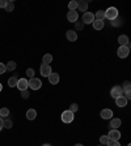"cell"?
I'll list each match as a JSON object with an SVG mask.
<instances>
[{
	"label": "cell",
	"instance_id": "4316f807",
	"mask_svg": "<svg viewBox=\"0 0 131 146\" xmlns=\"http://www.w3.org/2000/svg\"><path fill=\"white\" fill-rule=\"evenodd\" d=\"M13 9H15V4H13V1H8L5 5V11L7 12H12Z\"/></svg>",
	"mask_w": 131,
	"mask_h": 146
},
{
	"label": "cell",
	"instance_id": "484cf974",
	"mask_svg": "<svg viewBox=\"0 0 131 146\" xmlns=\"http://www.w3.org/2000/svg\"><path fill=\"white\" fill-rule=\"evenodd\" d=\"M13 127V123L11 119H5L4 120V128H7V129H11V128Z\"/></svg>",
	"mask_w": 131,
	"mask_h": 146
},
{
	"label": "cell",
	"instance_id": "9a60e30c",
	"mask_svg": "<svg viewBox=\"0 0 131 146\" xmlns=\"http://www.w3.org/2000/svg\"><path fill=\"white\" fill-rule=\"evenodd\" d=\"M116 104L118 107H125V106H127V99L122 95V97H119L116 99Z\"/></svg>",
	"mask_w": 131,
	"mask_h": 146
},
{
	"label": "cell",
	"instance_id": "7a4b0ae2",
	"mask_svg": "<svg viewBox=\"0 0 131 146\" xmlns=\"http://www.w3.org/2000/svg\"><path fill=\"white\" fill-rule=\"evenodd\" d=\"M117 54H118V56L121 59H125L128 56V54H130V43H128L127 46H119L118 51H117Z\"/></svg>",
	"mask_w": 131,
	"mask_h": 146
},
{
	"label": "cell",
	"instance_id": "30bf717a",
	"mask_svg": "<svg viewBox=\"0 0 131 146\" xmlns=\"http://www.w3.org/2000/svg\"><path fill=\"white\" fill-rule=\"evenodd\" d=\"M77 18H79V13H77L76 11H70V12L67 13V20L70 22H73V24H75V22L77 21Z\"/></svg>",
	"mask_w": 131,
	"mask_h": 146
},
{
	"label": "cell",
	"instance_id": "f35d334b",
	"mask_svg": "<svg viewBox=\"0 0 131 146\" xmlns=\"http://www.w3.org/2000/svg\"><path fill=\"white\" fill-rule=\"evenodd\" d=\"M42 146H51V145H50V143H43Z\"/></svg>",
	"mask_w": 131,
	"mask_h": 146
},
{
	"label": "cell",
	"instance_id": "7402d4cb",
	"mask_svg": "<svg viewBox=\"0 0 131 146\" xmlns=\"http://www.w3.org/2000/svg\"><path fill=\"white\" fill-rule=\"evenodd\" d=\"M17 81L18 80L16 78V77H11V78L8 80V86H11V88H16V86H17Z\"/></svg>",
	"mask_w": 131,
	"mask_h": 146
},
{
	"label": "cell",
	"instance_id": "52a82bcc",
	"mask_svg": "<svg viewBox=\"0 0 131 146\" xmlns=\"http://www.w3.org/2000/svg\"><path fill=\"white\" fill-rule=\"evenodd\" d=\"M107 137H109V140H114V141H118L119 138H121V132L118 131V129H112V131L109 132V133L106 134Z\"/></svg>",
	"mask_w": 131,
	"mask_h": 146
},
{
	"label": "cell",
	"instance_id": "d4e9b609",
	"mask_svg": "<svg viewBox=\"0 0 131 146\" xmlns=\"http://www.w3.org/2000/svg\"><path fill=\"white\" fill-rule=\"evenodd\" d=\"M110 24H112V26H121V25L123 24V20H121V18H114L113 21L110 22Z\"/></svg>",
	"mask_w": 131,
	"mask_h": 146
},
{
	"label": "cell",
	"instance_id": "1f68e13d",
	"mask_svg": "<svg viewBox=\"0 0 131 146\" xmlns=\"http://www.w3.org/2000/svg\"><path fill=\"white\" fill-rule=\"evenodd\" d=\"M106 146H121L119 145L118 141H114V140H109V142L106 143Z\"/></svg>",
	"mask_w": 131,
	"mask_h": 146
},
{
	"label": "cell",
	"instance_id": "ffe728a7",
	"mask_svg": "<svg viewBox=\"0 0 131 146\" xmlns=\"http://www.w3.org/2000/svg\"><path fill=\"white\" fill-rule=\"evenodd\" d=\"M105 18V12L104 11H97L95 15V20H100V21H104Z\"/></svg>",
	"mask_w": 131,
	"mask_h": 146
},
{
	"label": "cell",
	"instance_id": "f546056e",
	"mask_svg": "<svg viewBox=\"0 0 131 146\" xmlns=\"http://www.w3.org/2000/svg\"><path fill=\"white\" fill-rule=\"evenodd\" d=\"M68 9H70V11H76L77 9V1H71V3L68 4Z\"/></svg>",
	"mask_w": 131,
	"mask_h": 146
},
{
	"label": "cell",
	"instance_id": "603a6c76",
	"mask_svg": "<svg viewBox=\"0 0 131 146\" xmlns=\"http://www.w3.org/2000/svg\"><path fill=\"white\" fill-rule=\"evenodd\" d=\"M8 115H9V110L7 107L0 108V117H8Z\"/></svg>",
	"mask_w": 131,
	"mask_h": 146
},
{
	"label": "cell",
	"instance_id": "74e56055",
	"mask_svg": "<svg viewBox=\"0 0 131 146\" xmlns=\"http://www.w3.org/2000/svg\"><path fill=\"white\" fill-rule=\"evenodd\" d=\"M3 90V85H1V82H0V91Z\"/></svg>",
	"mask_w": 131,
	"mask_h": 146
},
{
	"label": "cell",
	"instance_id": "b9f144b4",
	"mask_svg": "<svg viewBox=\"0 0 131 146\" xmlns=\"http://www.w3.org/2000/svg\"><path fill=\"white\" fill-rule=\"evenodd\" d=\"M100 146H102V145H100Z\"/></svg>",
	"mask_w": 131,
	"mask_h": 146
},
{
	"label": "cell",
	"instance_id": "8992f818",
	"mask_svg": "<svg viewBox=\"0 0 131 146\" xmlns=\"http://www.w3.org/2000/svg\"><path fill=\"white\" fill-rule=\"evenodd\" d=\"M81 21H83V24H92V22L95 21V15L92 12H85L83 15Z\"/></svg>",
	"mask_w": 131,
	"mask_h": 146
},
{
	"label": "cell",
	"instance_id": "836d02e7",
	"mask_svg": "<svg viewBox=\"0 0 131 146\" xmlns=\"http://www.w3.org/2000/svg\"><path fill=\"white\" fill-rule=\"evenodd\" d=\"M29 95H30V94H29V91H28V90L21 91V97L24 98V99H28V98H29Z\"/></svg>",
	"mask_w": 131,
	"mask_h": 146
},
{
	"label": "cell",
	"instance_id": "60d3db41",
	"mask_svg": "<svg viewBox=\"0 0 131 146\" xmlns=\"http://www.w3.org/2000/svg\"><path fill=\"white\" fill-rule=\"evenodd\" d=\"M127 146H131V145H130V143H128V145H127Z\"/></svg>",
	"mask_w": 131,
	"mask_h": 146
},
{
	"label": "cell",
	"instance_id": "5b68a950",
	"mask_svg": "<svg viewBox=\"0 0 131 146\" xmlns=\"http://www.w3.org/2000/svg\"><path fill=\"white\" fill-rule=\"evenodd\" d=\"M110 95H112L114 99H117V98H119V97H122V95H123L122 86H114V88L110 90Z\"/></svg>",
	"mask_w": 131,
	"mask_h": 146
},
{
	"label": "cell",
	"instance_id": "7c38bea8",
	"mask_svg": "<svg viewBox=\"0 0 131 146\" xmlns=\"http://www.w3.org/2000/svg\"><path fill=\"white\" fill-rule=\"evenodd\" d=\"M121 124H122V121H121V119L118 117H112L110 119V127H112V129H118L119 127H121Z\"/></svg>",
	"mask_w": 131,
	"mask_h": 146
},
{
	"label": "cell",
	"instance_id": "ab89813d",
	"mask_svg": "<svg viewBox=\"0 0 131 146\" xmlns=\"http://www.w3.org/2000/svg\"><path fill=\"white\" fill-rule=\"evenodd\" d=\"M75 146H84V145H83V143H76Z\"/></svg>",
	"mask_w": 131,
	"mask_h": 146
},
{
	"label": "cell",
	"instance_id": "2e32d148",
	"mask_svg": "<svg viewBox=\"0 0 131 146\" xmlns=\"http://www.w3.org/2000/svg\"><path fill=\"white\" fill-rule=\"evenodd\" d=\"M37 116V111L34 108H29L26 111V119L28 120H34Z\"/></svg>",
	"mask_w": 131,
	"mask_h": 146
},
{
	"label": "cell",
	"instance_id": "44dd1931",
	"mask_svg": "<svg viewBox=\"0 0 131 146\" xmlns=\"http://www.w3.org/2000/svg\"><path fill=\"white\" fill-rule=\"evenodd\" d=\"M42 60H43V64H49V65H50V63L52 61V55H50V54L43 55Z\"/></svg>",
	"mask_w": 131,
	"mask_h": 146
},
{
	"label": "cell",
	"instance_id": "e0dca14e",
	"mask_svg": "<svg viewBox=\"0 0 131 146\" xmlns=\"http://www.w3.org/2000/svg\"><path fill=\"white\" fill-rule=\"evenodd\" d=\"M77 9H80L81 12L85 13L87 9H88V3H87V1H84V0H81V1H77Z\"/></svg>",
	"mask_w": 131,
	"mask_h": 146
},
{
	"label": "cell",
	"instance_id": "ba28073f",
	"mask_svg": "<svg viewBox=\"0 0 131 146\" xmlns=\"http://www.w3.org/2000/svg\"><path fill=\"white\" fill-rule=\"evenodd\" d=\"M17 88H18V90H21V91L28 90V88H29V82H28V80L26 78H20L17 81Z\"/></svg>",
	"mask_w": 131,
	"mask_h": 146
},
{
	"label": "cell",
	"instance_id": "6da1fadb",
	"mask_svg": "<svg viewBox=\"0 0 131 146\" xmlns=\"http://www.w3.org/2000/svg\"><path fill=\"white\" fill-rule=\"evenodd\" d=\"M104 12H105V18H107L110 21H113L114 18L118 17V9L116 7H110V8H107Z\"/></svg>",
	"mask_w": 131,
	"mask_h": 146
},
{
	"label": "cell",
	"instance_id": "f1b7e54d",
	"mask_svg": "<svg viewBox=\"0 0 131 146\" xmlns=\"http://www.w3.org/2000/svg\"><path fill=\"white\" fill-rule=\"evenodd\" d=\"M83 29H84V24H83V21L75 22V30H83Z\"/></svg>",
	"mask_w": 131,
	"mask_h": 146
},
{
	"label": "cell",
	"instance_id": "ac0fdd59",
	"mask_svg": "<svg viewBox=\"0 0 131 146\" xmlns=\"http://www.w3.org/2000/svg\"><path fill=\"white\" fill-rule=\"evenodd\" d=\"M93 24V29L95 30H102V27H104V21H100V20H95V21L92 22Z\"/></svg>",
	"mask_w": 131,
	"mask_h": 146
},
{
	"label": "cell",
	"instance_id": "d590c367",
	"mask_svg": "<svg viewBox=\"0 0 131 146\" xmlns=\"http://www.w3.org/2000/svg\"><path fill=\"white\" fill-rule=\"evenodd\" d=\"M7 3H8V0H0V8H5Z\"/></svg>",
	"mask_w": 131,
	"mask_h": 146
},
{
	"label": "cell",
	"instance_id": "9c48e42d",
	"mask_svg": "<svg viewBox=\"0 0 131 146\" xmlns=\"http://www.w3.org/2000/svg\"><path fill=\"white\" fill-rule=\"evenodd\" d=\"M51 67H50L49 64H42L41 65V74H42L43 77H49V74L51 73Z\"/></svg>",
	"mask_w": 131,
	"mask_h": 146
},
{
	"label": "cell",
	"instance_id": "277c9868",
	"mask_svg": "<svg viewBox=\"0 0 131 146\" xmlns=\"http://www.w3.org/2000/svg\"><path fill=\"white\" fill-rule=\"evenodd\" d=\"M28 82H29V88H30L32 90H38V89H41V86H42V81H41L40 78H36V77L30 78Z\"/></svg>",
	"mask_w": 131,
	"mask_h": 146
},
{
	"label": "cell",
	"instance_id": "e575fe53",
	"mask_svg": "<svg viewBox=\"0 0 131 146\" xmlns=\"http://www.w3.org/2000/svg\"><path fill=\"white\" fill-rule=\"evenodd\" d=\"M7 68H5V64L3 63H0V74H3V73H5Z\"/></svg>",
	"mask_w": 131,
	"mask_h": 146
},
{
	"label": "cell",
	"instance_id": "8d00e7d4",
	"mask_svg": "<svg viewBox=\"0 0 131 146\" xmlns=\"http://www.w3.org/2000/svg\"><path fill=\"white\" fill-rule=\"evenodd\" d=\"M4 128V120H3V117H0V131Z\"/></svg>",
	"mask_w": 131,
	"mask_h": 146
},
{
	"label": "cell",
	"instance_id": "4fadbf2b",
	"mask_svg": "<svg viewBox=\"0 0 131 146\" xmlns=\"http://www.w3.org/2000/svg\"><path fill=\"white\" fill-rule=\"evenodd\" d=\"M101 117L105 119V120L112 119V117H113V111H112L110 108H104L102 111H101Z\"/></svg>",
	"mask_w": 131,
	"mask_h": 146
},
{
	"label": "cell",
	"instance_id": "3957f363",
	"mask_svg": "<svg viewBox=\"0 0 131 146\" xmlns=\"http://www.w3.org/2000/svg\"><path fill=\"white\" fill-rule=\"evenodd\" d=\"M73 117H75V115H73V112H71L70 110H67V111H64V112H62V121L66 123V124H68V123H72L73 121Z\"/></svg>",
	"mask_w": 131,
	"mask_h": 146
},
{
	"label": "cell",
	"instance_id": "d6986e66",
	"mask_svg": "<svg viewBox=\"0 0 131 146\" xmlns=\"http://www.w3.org/2000/svg\"><path fill=\"white\" fill-rule=\"evenodd\" d=\"M118 43L121 46H127L128 43H130L128 42V36L127 35H119L118 36Z\"/></svg>",
	"mask_w": 131,
	"mask_h": 146
},
{
	"label": "cell",
	"instance_id": "8fae6325",
	"mask_svg": "<svg viewBox=\"0 0 131 146\" xmlns=\"http://www.w3.org/2000/svg\"><path fill=\"white\" fill-rule=\"evenodd\" d=\"M47 78H49V82L51 84V85H56V84H59V74L58 73L51 72Z\"/></svg>",
	"mask_w": 131,
	"mask_h": 146
},
{
	"label": "cell",
	"instance_id": "5bb4252c",
	"mask_svg": "<svg viewBox=\"0 0 131 146\" xmlns=\"http://www.w3.org/2000/svg\"><path fill=\"white\" fill-rule=\"evenodd\" d=\"M66 36H67V39L70 40V42H75V40L77 39V34L75 30H68L67 33H66Z\"/></svg>",
	"mask_w": 131,
	"mask_h": 146
},
{
	"label": "cell",
	"instance_id": "4dcf8cb0",
	"mask_svg": "<svg viewBox=\"0 0 131 146\" xmlns=\"http://www.w3.org/2000/svg\"><path fill=\"white\" fill-rule=\"evenodd\" d=\"M26 74L29 76V78H33V77H34V69H33V68H28V69H26Z\"/></svg>",
	"mask_w": 131,
	"mask_h": 146
},
{
	"label": "cell",
	"instance_id": "cb8c5ba5",
	"mask_svg": "<svg viewBox=\"0 0 131 146\" xmlns=\"http://www.w3.org/2000/svg\"><path fill=\"white\" fill-rule=\"evenodd\" d=\"M5 68H7V70H15L16 69V63L15 61H8V64H5Z\"/></svg>",
	"mask_w": 131,
	"mask_h": 146
},
{
	"label": "cell",
	"instance_id": "83f0119b",
	"mask_svg": "<svg viewBox=\"0 0 131 146\" xmlns=\"http://www.w3.org/2000/svg\"><path fill=\"white\" fill-rule=\"evenodd\" d=\"M100 142H101L102 146H106V143L109 142V137L107 136H101L100 137Z\"/></svg>",
	"mask_w": 131,
	"mask_h": 146
},
{
	"label": "cell",
	"instance_id": "d6a6232c",
	"mask_svg": "<svg viewBox=\"0 0 131 146\" xmlns=\"http://www.w3.org/2000/svg\"><path fill=\"white\" fill-rule=\"evenodd\" d=\"M77 110H79V107H77V104H76V103H72V104H71V107H70V111H71V112L75 113V112L77 111Z\"/></svg>",
	"mask_w": 131,
	"mask_h": 146
}]
</instances>
